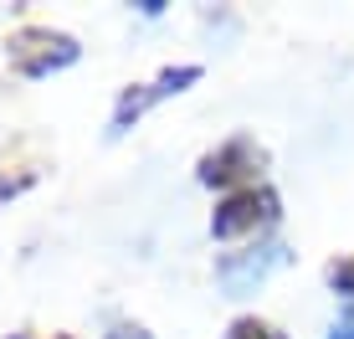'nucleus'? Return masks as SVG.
<instances>
[{
	"mask_svg": "<svg viewBox=\"0 0 354 339\" xmlns=\"http://www.w3.org/2000/svg\"><path fill=\"white\" fill-rule=\"evenodd\" d=\"M6 46H10V67L26 72V77H46V72L77 62V42L52 26H21Z\"/></svg>",
	"mask_w": 354,
	"mask_h": 339,
	"instance_id": "obj_1",
	"label": "nucleus"
},
{
	"mask_svg": "<svg viewBox=\"0 0 354 339\" xmlns=\"http://www.w3.org/2000/svg\"><path fill=\"white\" fill-rule=\"evenodd\" d=\"M277 216V196L267 185H247V190H231V196L216 205V216H211V232L231 241V237H247V232H257V226H267Z\"/></svg>",
	"mask_w": 354,
	"mask_h": 339,
	"instance_id": "obj_2",
	"label": "nucleus"
},
{
	"mask_svg": "<svg viewBox=\"0 0 354 339\" xmlns=\"http://www.w3.org/2000/svg\"><path fill=\"white\" fill-rule=\"evenodd\" d=\"M257 170H262V149L247 134H236V139H226L221 149H211L201 160V180H205V185H241V180H252ZM241 190H247V185H241Z\"/></svg>",
	"mask_w": 354,
	"mask_h": 339,
	"instance_id": "obj_3",
	"label": "nucleus"
},
{
	"mask_svg": "<svg viewBox=\"0 0 354 339\" xmlns=\"http://www.w3.org/2000/svg\"><path fill=\"white\" fill-rule=\"evenodd\" d=\"M201 77V67H169V72H160L154 82H144V88H129L124 98H118V113H113V134H124V129L133 124V118H144L160 98H169V93H180V88H190V82Z\"/></svg>",
	"mask_w": 354,
	"mask_h": 339,
	"instance_id": "obj_4",
	"label": "nucleus"
},
{
	"mask_svg": "<svg viewBox=\"0 0 354 339\" xmlns=\"http://www.w3.org/2000/svg\"><path fill=\"white\" fill-rule=\"evenodd\" d=\"M328 283H334L339 293H349V298H354V257H339L334 268H328Z\"/></svg>",
	"mask_w": 354,
	"mask_h": 339,
	"instance_id": "obj_5",
	"label": "nucleus"
},
{
	"mask_svg": "<svg viewBox=\"0 0 354 339\" xmlns=\"http://www.w3.org/2000/svg\"><path fill=\"white\" fill-rule=\"evenodd\" d=\"M231 339H283V334H272L267 324H257V319H241L236 329H231Z\"/></svg>",
	"mask_w": 354,
	"mask_h": 339,
	"instance_id": "obj_6",
	"label": "nucleus"
},
{
	"mask_svg": "<svg viewBox=\"0 0 354 339\" xmlns=\"http://www.w3.org/2000/svg\"><path fill=\"white\" fill-rule=\"evenodd\" d=\"M334 339H354V324H344V329H339Z\"/></svg>",
	"mask_w": 354,
	"mask_h": 339,
	"instance_id": "obj_7",
	"label": "nucleus"
},
{
	"mask_svg": "<svg viewBox=\"0 0 354 339\" xmlns=\"http://www.w3.org/2000/svg\"><path fill=\"white\" fill-rule=\"evenodd\" d=\"M6 339H36V334H6ZM57 339H67V334H57Z\"/></svg>",
	"mask_w": 354,
	"mask_h": 339,
	"instance_id": "obj_8",
	"label": "nucleus"
}]
</instances>
